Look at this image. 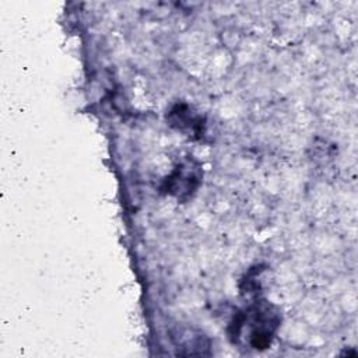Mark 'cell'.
<instances>
[{"instance_id": "1", "label": "cell", "mask_w": 358, "mask_h": 358, "mask_svg": "<svg viewBox=\"0 0 358 358\" xmlns=\"http://www.w3.org/2000/svg\"><path fill=\"white\" fill-rule=\"evenodd\" d=\"M280 323V309L266 299H259L235 313L228 326V337L232 344L245 343L252 350L263 351L271 345Z\"/></svg>"}, {"instance_id": "2", "label": "cell", "mask_w": 358, "mask_h": 358, "mask_svg": "<svg viewBox=\"0 0 358 358\" xmlns=\"http://www.w3.org/2000/svg\"><path fill=\"white\" fill-rule=\"evenodd\" d=\"M203 169L197 159L186 157L179 161L172 172L164 179L161 190L173 196L178 201L185 203L193 197L201 185Z\"/></svg>"}, {"instance_id": "3", "label": "cell", "mask_w": 358, "mask_h": 358, "mask_svg": "<svg viewBox=\"0 0 358 358\" xmlns=\"http://www.w3.org/2000/svg\"><path fill=\"white\" fill-rule=\"evenodd\" d=\"M166 120L171 127L176 129L178 131H182L185 136L192 138H199L203 136L206 120L201 115H197L193 112V109L187 103H175L168 115Z\"/></svg>"}]
</instances>
